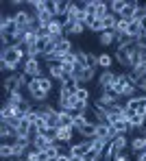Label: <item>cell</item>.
I'll list each match as a JSON object with an SVG mask.
<instances>
[{"instance_id": "obj_1", "label": "cell", "mask_w": 146, "mask_h": 161, "mask_svg": "<svg viewBox=\"0 0 146 161\" xmlns=\"http://www.w3.org/2000/svg\"><path fill=\"white\" fill-rule=\"evenodd\" d=\"M26 61V48L22 44H11L4 46L0 54V70L2 72H13L18 65H24Z\"/></svg>"}, {"instance_id": "obj_2", "label": "cell", "mask_w": 146, "mask_h": 161, "mask_svg": "<svg viewBox=\"0 0 146 161\" xmlns=\"http://www.w3.org/2000/svg\"><path fill=\"white\" fill-rule=\"evenodd\" d=\"M135 54H138V48H135V44H129V46H118L116 50V59L120 65H124V68H131V61L135 59Z\"/></svg>"}, {"instance_id": "obj_3", "label": "cell", "mask_w": 146, "mask_h": 161, "mask_svg": "<svg viewBox=\"0 0 146 161\" xmlns=\"http://www.w3.org/2000/svg\"><path fill=\"white\" fill-rule=\"evenodd\" d=\"M79 87H81V83H79L76 76H65V79L61 80V87H59V98L74 96V94L79 92Z\"/></svg>"}, {"instance_id": "obj_4", "label": "cell", "mask_w": 146, "mask_h": 161, "mask_svg": "<svg viewBox=\"0 0 146 161\" xmlns=\"http://www.w3.org/2000/svg\"><path fill=\"white\" fill-rule=\"evenodd\" d=\"M22 72H24L29 79H39V76H42L39 59H29V57H26V61H24V65H22Z\"/></svg>"}, {"instance_id": "obj_5", "label": "cell", "mask_w": 146, "mask_h": 161, "mask_svg": "<svg viewBox=\"0 0 146 161\" xmlns=\"http://www.w3.org/2000/svg\"><path fill=\"white\" fill-rule=\"evenodd\" d=\"M68 7H70V0H48V9L53 11L55 18H65L68 13Z\"/></svg>"}, {"instance_id": "obj_6", "label": "cell", "mask_w": 146, "mask_h": 161, "mask_svg": "<svg viewBox=\"0 0 146 161\" xmlns=\"http://www.w3.org/2000/svg\"><path fill=\"white\" fill-rule=\"evenodd\" d=\"M89 150H92V142H89V139H83V142H79V144H72V146L68 148V155H70V157H85Z\"/></svg>"}, {"instance_id": "obj_7", "label": "cell", "mask_w": 146, "mask_h": 161, "mask_svg": "<svg viewBox=\"0 0 146 161\" xmlns=\"http://www.w3.org/2000/svg\"><path fill=\"white\" fill-rule=\"evenodd\" d=\"M26 89H29L31 98H33V100H37V103H44V100H46V96H48V94L39 87V80H37V79H31V83L26 85Z\"/></svg>"}, {"instance_id": "obj_8", "label": "cell", "mask_w": 146, "mask_h": 161, "mask_svg": "<svg viewBox=\"0 0 146 161\" xmlns=\"http://www.w3.org/2000/svg\"><path fill=\"white\" fill-rule=\"evenodd\" d=\"M138 11H140V2H135V0H126V7H124V11L118 15V18H122V20H135L138 18Z\"/></svg>"}, {"instance_id": "obj_9", "label": "cell", "mask_w": 146, "mask_h": 161, "mask_svg": "<svg viewBox=\"0 0 146 161\" xmlns=\"http://www.w3.org/2000/svg\"><path fill=\"white\" fill-rule=\"evenodd\" d=\"M50 146H55V142L48 135H33V148H37L39 153H46Z\"/></svg>"}, {"instance_id": "obj_10", "label": "cell", "mask_w": 146, "mask_h": 161, "mask_svg": "<svg viewBox=\"0 0 146 161\" xmlns=\"http://www.w3.org/2000/svg\"><path fill=\"white\" fill-rule=\"evenodd\" d=\"M96 137H98V139H105V142H111V139H114V129H111V124H107V122H96Z\"/></svg>"}, {"instance_id": "obj_11", "label": "cell", "mask_w": 146, "mask_h": 161, "mask_svg": "<svg viewBox=\"0 0 146 161\" xmlns=\"http://www.w3.org/2000/svg\"><path fill=\"white\" fill-rule=\"evenodd\" d=\"M118 98H120V96L114 92V87L109 85V87H105V89H103V94H100L98 103H103L105 107H111V105H116V103H118Z\"/></svg>"}, {"instance_id": "obj_12", "label": "cell", "mask_w": 146, "mask_h": 161, "mask_svg": "<svg viewBox=\"0 0 146 161\" xmlns=\"http://www.w3.org/2000/svg\"><path fill=\"white\" fill-rule=\"evenodd\" d=\"M13 20H15V24L20 28H26L29 31L31 22H33V15H31L29 11H24V9H20V11H15V15H13Z\"/></svg>"}, {"instance_id": "obj_13", "label": "cell", "mask_w": 146, "mask_h": 161, "mask_svg": "<svg viewBox=\"0 0 146 161\" xmlns=\"http://www.w3.org/2000/svg\"><path fill=\"white\" fill-rule=\"evenodd\" d=\"M79 98L76 96H68V98H59V109L61 111H70V113H74L76 107H79Z\"/></svg>"}, {"instance_id": "obj_14", "label": "cell", "mask_w": 146, "mask_h": 161, "mask_svg": "<svg viewBox=\"0 0 146 161\" xmlns=\"http://www.w3.org/2000/svg\"><path fill=\"white\" fill-rule=\"evenodd\" d=\"M74 137V129H68V126H59L57 129V144H70Z\"/></svg>"}, {"instance_id": "obj_15", "label": "cell", "mask_w": 146, "mask_h": 161, "mask_svg": "<svg viewBox=\"0 0 146 161\" xmlns=\"http://www.w3.org/2000/svg\"><path fill=\"white\" fill-rule=\"evenodd\" d=\"M111 129H114V137H116V135H126L129 131H133L131 124H129V120H124V118H120L118 122H114Z\"/></svg>"}, {"instance_id": "obj_16", "label": "cell", "mask_w": 146, "mask_h": 161, "mask_svg": "<svg viewBox=\"0 0 146 161\" xmlns=\"http://www.w3.org/2000/svg\"><path fill=\"white\" fill-rule=\"evenodd\" d=\"M72 50H74V48H72V42H70L68 37H59L57 39V50H55V53H59L61 57H63V54L72 53Z\"/></svg>"}, {"instance_id": "obj_17", "label": "cell", "mask_w": 146, "mask_h": 161, "mask_svg": "<svg viewBox=\"0 0 146 161\" xmlns=\"http://www.w3.org/2000/svg\"><path fill=\"white\" fill-rule=\"evenodd\" d=\"M35 18H37V22H39L42 26H48V24L55 20V15H53V11H50L48 7H46L44 11H37V15H35Z\"/></svg>"}, {"instance_id": "obj_18", "label": "cell", "mask_w": 146, "mask_h": 161, "mask_svg": "<svg viewBox=\"0 0 146 161\" xmlns=\"http://www.w3.org/2000/svg\"><path fill=\"white\" fill-rule=\"evenodd\" d=\"M48 72H50V79H57L59 83L65 79V74H63V68H61V63H48Z\"/></svg>"}, {"instance_id": "obj_19", "label": "cell", "mask_w": 146, "mask_h": 161, "mask_svg": "<svg viewBox=\"0 0 146 161\" xmlns=\"http://www.w3.org/2000/svg\"><path fill=\"white\" fill-rule=\"evenodd\" d=\"M72 124H74V113H70V111H59V126L72 129Z\"/></svg>"}, {"instance_id": "obj_20", "label": "cell", "mask_w": 146, "mask_h": 161, "mask_svg": "<svg viewBox=\"0 0 146 161\" xmlns=\"http://www.w3.org/2000/svg\"><path fill=\"white\" fill-rule=\"evenodd\" d=\"M114 79H116V74H114L111 70H103V74L98 76V85L105 89V87H109V85L114 83Z\"/></svg>"}, {"instance_id": "obj_21", "label": "cell", "mask_w": 146, "mask_h": 161, "mask_svg": "<svg viewBox=\"0 0 146 161\" xmlns=\"http://www.w3.org/2000/svg\"><path fill=\"white\" fill-rule=\"evenodd\" d=\"M116 22H118V15L111 13V11L103 18V26H105V31H114V33H116Z\"/></svg>"}, {"instance_id": "obj_22", "label": "cell", "mask_w": 146, "mask_h": 161, "mask_svg": "<svg viewBox=\"0 0 146 161\" xmlns=\"http://www.w3.org/2000/svg\"><path fill=\"white\" fill-rule=\"evenodd\" d=\"M126 33H129L133 39H138V37L142 35V26H140V20H138V18L129 22V28H126Z\"/></svg>"}, {"instance_id": "obj_23", "label": "cell", "mask_w": 146, "mask_h": 161, "mask_svg": "<svg viewBox=\"0 0 146 161\" xmlns=\"http://www.w3.org/2000/svg\"><path fill=\"white\" fill-rule=\"evenodd\" d=\"M37 42H39V37H37V35H35V31H26V33H24V37H22V42H20V44H22V46H24V48H29V46H35V44H37Z\"/></svg>"}, {"instance_id": "obj_24", "label": "cell", "mask_w": 146, "mask_h": 161, "mask_svg": "<svg viewBox=\"0 0 146 161\" xmlns=\"http://www.w3.org/2000/svg\"><path fill=\"white\" fill-rule=\"evenodd\" d=\"M98 65H100L103 70H111V65H114V57H111L109 53L98 54Z\"/></svg>"}, {"instance_id": "obj_25", "label": "cell", "mask_w": 146, "mask_h": 161, "mask_svg": "<svg viewBox=\"0 0 146 161\" xmlns=\"http://www.w3.org/2000/svg\"><path fill=\"white\" fill-rule=\"evenodd\" d=\"M11 146H13V157H15V159L26 157V153H29V148H26V146H22V144H20V142H15V139L11 142Z\"/></svg>"}, {"instance_id": "obj_26", "label": "cell", "mask_w": 146, "mask_h": 161, "mask_svg": "<svg viewBox=\"0 0 146 161\" xmlns=\"http://www.w3.org/2000/svg\"><path fill=\"white\" fill-rule=\"evenodd\" d=\"M111 144H114V148H116L118 153H122V150L129 146V139H126V135H116V137L111 139Z\"/></svg>"}, {"instance_id": "obj_27", "label": "cell", "mask_w": 146, "mask_h": 161, "mask_svg": "<svg viewBox=\"0 0 146 161\" xmlns=\"http://www.w3.org/2000/svg\"><path fill=\"white\" fill-rule=\"evenodd\" d=\"M79 133L83 135L85 139H94V137H96V122H87V124H85Z\"/></svg>"}, {"instance_id": "obj_28", "label": "cell", "mask_w": 146, "mask_h": 161, "mask_svg": "<svg viewBox=\"0 0 146 161\" xmlns=\"http://www.w3.org/2000/svg\"><path fill=\"white\" fill-rule=\"evenodd\" d=\"M144 150H146V142H144V137H135V139L131 142V153L140 155V153H144Z\"/></svg>"}, {"instance_id": "obj_29", "label": "cell", "mask_w": 146, "mask_h": 161, "mask_svg": "<svg viewBox=\"0 0 146 161\" xmlns=\"http://www.w3.org/2000/svg\"><path fill=\"white\" fill-rule=\"evenodd\" d=\"M0 157L7 161V159H13V146H11V142L7 144V142H2L0 144Z\"/></svg>"}, {"instance_id": "obj_30", "label": "cell", "mask_w": 146, "mask_h": 161, "mask_svg": "<svg viewBox=\"0 0 146 161\" xmlns=\"http://www.w3.org/2000/svg\"><path fill=\"white\" fill-rule=\"evenodd\" d=\"M144 120H146L144 113H133L131 120H129V124H131V129H142L144 126Z\"/></svg>"}, {"instance_id": "obj_31", "label": "cell", "mask_w": 146, "mask_h": 161, "mask_svg": "<svg viewBox=\"0 0 146 161\" xmlns=\"http://www.w3.org/2000/svg\"><path fill=\"white\" fill-rule=\"evenodd\" d=\"M89 142H92V150H96L98 155H103V153H105V148H107V144H109V142L98 139V137H94V139H89Z\"/></svg>"}, {"instance_id": "obj_32", "label": "cell", "mask_w": 146, "mask_h": 161, "mask_svg": "<svg viewBox=\"0 0 146 161\" xmlns=\"http://www.w3.org/2000/svg\"><path fill=\"white\" fill-rule=\"evenodd\" d=\"M124 7H126V0H111L109 2V11L116 13V15H120L124 11Z\"/></svg>"}, {"instance_id": "obj_33", "label": "cell", "mask_w": 146, "mask_h": 161, "mask_svg": "<svg viewBox=\"0 0 146 161\" xmlns=\"http://www.w3.org/2000/svg\"><path fill=\"white\" fill-rule=\"evenodd\" d=\"M87 122L89 120L85 118V113H74V124H72V129H74V131H81Z\"/></svg>"}, {"instance_id": "obj_34", "label": "cell", "mask_w": 146, "mask_h": 161, "mask_svg": "<svg viewBox=\"0 0 146 161\" xmlns=\"http://www.w3.org/2000/svg\"><path fill=\"white\" fill-rule=\"evenodd\" d=\"M116 42V33L114 31H105V33H100V44L103 46H111Z\"/></svg>"}, {"instance_id": "obj_35", "label": "cell", "mask_w": 146, "mask_h": 161, "mask_svg": "<svg viewBox=\"0 0 146 161\" xmlns=\"http://www.w3.org/2000/svg\"><path fill=\"white\" fill-rule=\"evenodd\" d=\"M0 135H2V139H7V137H13V139H15V129H13L9 122H2V126H0Z\"/></svg>"}, {"instance_id": "obj_36", "label": "cell", "mask_w": 146, "mask_h": 161, "mask_svg": "<svg viewBox=\"0 0 146 161\" xmlns=\"http://www.w3.org/2000/svg\"><path fill=\"white\" fill-rule=\"evenodd\" d=\"M94 72H96L94 68H85V70H83L76 79H79V83H81V85H83V83H89V80L94 79Z\"/></svg>"}, {"instance_id": "obj_37", "label": "cell", "mask_w": 146, "mask_h": 161, "mask_svg": "<svg viewBox=\"0 0 146 161\" xmlns=\"http://www.w3.org/2000/svg\"><path fill=\"white\" fill-rule=\"evenodd\" d=\"M118 155H120V153H118L116 148H114V144L109 142V144H107V148H105V153H103V157H105L107 161H114V159L118 157Z\"/></svg>"}, {"instance_id": "obj_38", "label": "cell", "mask_w": 146, "mask_h": 161, "mask_svg": "<svg viewBox=\"0 0 146 161\" xmlns=\"http://www.w3.org/2000/svg\"><path fill=\"white\" fill-rule=\"evenodd\" d=\"M39 87H42V89H44V92H46V94H50V89H53V79H50V76H44V74H42V76H39Z\"/></svg>"}, {"instance_id": "obj_39", "label": "cell", "mask_w": 146, "mask_h": 161, "mask_svg": "<svg viewBox=\"0 0 146 161\" xmlns=\"http://www.w3.org/2000/svg\"><path fill=\"white\" fill-rule=\"evenodd\" d=\"M35 111H37L42 118H48V115H53V113H55V109L50 107V105H46V103H39V107L35 109Z\"/></svg>"}, {"instance_id": "obj_40", "label": "cell", "mask_w": 146, "mask_h": 161, "mask_svg": "<svg viewBox=\"0 0 146 161\" xmlns=\"http://www.w3.org/2000/svg\"><path fill=\"white\" fill-rule=\"evenodd\" d=\"M7 103H13V105H24V103H26V98L22 96V92H15V94H9Z\"/></svg>"}, {"instance_id": "obj_41", "label": "cell", "mask_w": 146, "mask_h": 161, "mask_svg": "<svg viewBox=\"0 0 146 161\" xmlns=\"http://www.w3.org/2000/svg\"><path fill=\"white\" fill-rule=\"evenodd\" d=\"M61 153H63V150H61L57 144H55V146H50V148L46 150V157H48V161H55V159L59 157V155H61Z\"/></svg>"}, {"instance_id": "obj_42", "label": "cell", "mask_w": 146, "mask_h": 161, "mask_svg": "<svg viewBox=\"0 0 146 161\" xmlns=\"http://www.w3.org/2000/svg\"><path fill=\"white\" fill-rule=\"evenodd\" d=\"M74 96H76L81 103H87V100H89V89L85 87V85H81V87H79V92H76Z\"/></svg>"}, {"instance_id": "obj_43", "label": "cell", "mask_w": 146, "mask_h": 161, "mask_svg": "<svg viewBox=\"0 0 146 161\" xmlns=\"http://www.w3.org/2000/svg\"><path fill=\"white\" fill-rule=\"evenodd\" d=\"M126 28H129V20L118 18V22H116V35H120V33H126Z\"/></svg>"}, {"instance_id": "obj_44", "label": "cell", "mask_w": 146, "mask_h": 161, "mask_svg": "<svg viewBox=\"0 0 146 161\" xmlns=\"http://www.w3.org/2000/svg\"><path fill=\"white\" fill-rule=\"evenodd\" d=\"M39 157H42V153H39L37 148H29V153H26L24 159L26 161H39Z\"/></svg>"}, {"instance_id": "obj_45", "label": "cell", "mask_w": 146, "mask_h": 161, "mask_svg": "<svg viewBox=\"0 0 146 161\" xmlns=\"http://www.w3.org/2000/svg\"><path fill=\"white\" fill-rule=\"evenodd\" d=\"M46 120H48V126L50 129H59V111H55L53 115H48Z\"/></svg>"}, {"instance_id": "obj_46", "label": "cell", "mask_w": 146, "mask_h": 161, "mask_svg": "<svg viewBox=\"0 0 146 161\" xmlns=\"http://www.w3.org/2000/svg\"><path fill=\"white\" fill-rule=\"evenodd\" d=\"M85 65L96 70V65H98V57H96V54H89V53H87V57H85Z\"/></svg>"}, {"instance_id": "obj_47", "label": "cell", "mask_w": 146, "mask_h": 161, "mask_svg": "<svg viewBox=\"0 0 146 161\" xmlns=\"http://www.w3.org/2000/svg\"><path fill=\"white\" fill-rule=\"evenodd\" d=\"M89 31H94V33H98V35H100V33H105V26H103V20H96V22H94V24H92V26H87Z\"/></svg>"}, {"instance_id": "obj_48", "label": "cell", "mask_w": 146, "mask_h": 161, "mask_svg": "<svg viewBox=\"0 0 146 161\" xmlns=\"http://www.w3.org/2000/svg\"><path fill=\"white\" fill-rule=\"evenodd\" d=\"M83 159H85V161H100V159H103V155H98L96 150H89V153L85 155V157H83Z\"/></svg>"}, {"instance_id": "obj_49", "label": "cell", "mask_w": 146, "mask_h": 161, "mask_svg": "<svg viewBox=\"0 0 146 161\" xmlns=\"http://www.w3.org/2000/svg\"><path fill=\"white\" fill-rule=\"evenodd\" d=\"M55 161H70V155H68V153H61V155H59Z\"/></svg>"}, {"instance_id": "obj_50", "label": "cell", "mask_w": 146, "mask_h": 161, "mask_svg": "<svg viewBox=\"0 0 146 161\" xmlns=\"http://www.w3.org/2000/svg\"><path fill=\"white\" fill-rule=\"evenodd\" d=\"M140 20V26H142V33H146V15H142V18H138Z\"/></svg>"}, {"instance_id": "obj_51", "label": "cell", "mask_w": 146, "mask_h": 161, "mask_svg": "<svg viewBox=\"0 0 146 161\" xmlns=\"http://www.w3.org/2000/svg\"><path fill=\"white\" fill-rule=\"evenodd\" d=\"M114 161H129V157H126V155H122V153H120V155H118V157H116V159H114Z\"/></svg>"}, {"instance_id": "obj_52", "label": "cell", "mask_w": 146, "mask_h": 161, "mask_svg": "<svg viewBox=\"0 0 146 161\" xmlns=\"http://www.w3.org/2000/svg\"><path fill=\"white\" fill-rule=\"evenodd\" d=\"M138 161H146V150H144V153H140V155H138Z\"/></svg>"}, {"instance_id": "obj_53", "label": "cell", "mask_w": 146, "mask_h": 161, "mask_svg": "<svg viewBox=\"0 0 146 161\" xmlns=\"http://www.w3.org/2000/svg\"><path fill=\"white\" fill-rule=\"evenodd\" d=\"M70 161H85L83 157H70Z\"/></svg>"}, {"instance_id": "obj_54", "label": "cell", "mask_w": 146, "mask_h": 161, "mask_svg": "<svg viewBox=\"0 0 146 161\" xmlns=\"http://www.w3.org/2000/svg\"><path fill=\"white\" fill-rule=\"evenodd\" d=\"M7 161H20V159H15V157H13V159H7Z\"/></svg>"}, {"instance_id": "obj_55", "label": "cell", "mask_w": 146, "mask_h": 161, "mask_svg": "<svg viewBox=\"0 0 146 161\" xmlns=\"http://www.w3.org/2000/svg\"><path fill=\"white\" fill-rule=\"evenodd\" d=\"M144 115H146V107H144Z\"/></svg>"}, {"instance_id": "obj_56", "label": "cell", "mask_w": 146, "mask_h": 161, "mask_svg": "<svg viewBox=\"0 0 146 161\" xmlns=\"http://www.w3.org/2000/svg\"><path fill=\"white\" fill-rule=\"evenodd\" d=\"M144 142H146V135H144Z\"/></svg>"}]
</instances>
